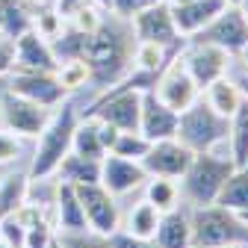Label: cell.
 <instances>
[{
  "mask_svg": "<svg viewBox=\"0 0 248 248\" xmlns=\"http://www.w3.org/2000/svg\"><path fill=\"white\" fill-rule=\"evenodd\" d=\"M130 36L133 33L118 30L109 21H104L92 36H86L80 59L89 65V83H95V89H109L130 71L136 47Z\"/></svg>",
  "mask_w": 248,
  "mask_h": 248,
  "instance_id": "obj_1",
  "label": "cell"
},
{
  "mask_svg": "<svg viewBox=\"0 0 248 248\" xmlns=\"http://www.w3.org/2000/svg\"><path fill=\"white\" fill-rule=\"evenodd\" d=\"M80 121V109L71 101H62L59 107H53L50 121L45 124V130L36 136V154L30 163V180H47L53 177L56 166L62 163L65 154H71V139Z\"/></svg>",
  "mask_w": 248,
  "mask_h": 248,
  "instance_id": "obj_2",
  "label": "cell"
},
{
  "mask_svg": "<svg viewBox=\"0 0 248 248\" xmlns=\"http://www.w3.org/2000/svg\"><path fill=\"white\" fill-rule=\"evenodd\" d=\"M189 228H192V248L248 245V222L222 204H192Z\"/></svg>",
  "mask_w": 248,
  "mask_h": 248,
  "instance_id": "obj_3",
  "label": "cell"
},
{
  "mask_svg": "<svg viewBox=\"0 0 248 248\" xmlns=\"http://www.w3.org/2000/svg\"><path fill=\"white\" fill-rule=\"evenodd\" d=\"M233 169L236 166L231 160V154H216V151L192 154V163L180 174V195L189 204H216Z\"/></svg>",
  "mask_w": 248,
  "mask_h": 248,
  "instance_id": "obj_4",
  "label": "cell"
},
{
  "mask_svg": "<svg viewBox=\"0 0 248 248\" xmlns=\"http://www.w3.org/2000/svg\"><path fill=\"white\" fill-rule=\"evenodd\" d=\"M228 130H231V118L219 115L204 98H198L192 107L180 112L174 139L186 145L192 154H201V151H216L222 142H228Z\"/></svg>",
  "mask_w": 248,
  "mask_h": 248,
  "instance_id": "obj_5",
  "label": "cell"
},
{
  "mask_svg": "<svg viewBox=\"0 0 248 248\" xmlns=\"http://www.w3.org/2000/svg\"><path fill=\"white\" fill-rule=\"evenodd\" d=\"M50 112L47 107H39L33 101H27L15 92H3V98H0V121H3V127L21 139H36L45 124L50 121Z\"/></svg>",
  "mask_w": 248,
  "mask_h": 248,
  "instance_id": "obj_6",
  "label": "cell"
},
{
  "mask_svg": "<svg viewBox=\"0 0 248 248\" xmlns=\"http://www.w3.org/2000/svg\"><path fill=\"white\" fill-rule=\"evenodd\" d=\"M195 42H207V45H216L222 47L225 53H242L248 47V21L242 15L239 6H225L219 15H216L201 33L192 36Z\"/></svg>",
  "mask_w": 248,
  "mask_h": 248,
  "instance_id": "obj_7",
  "label": "cell"
},
{
  "mask_svg": "<svg viewBox=\"0 0 248 248\" xmlns=\"http://www.w3.org/2000/svg\"><path fill=\"white\" fill-rule=\"evenodd\" d=\"M183 50V47H180ZM154 95H157L166 107H171L174 112H183L186 107H192L198 98H201V89L195 86L192 74L186 71L180 53L169 62V65L160 71L157 77V86H154Z\"/></svg>",
  "mask_w": 248,
  "mask_h": 248,
  "instance_id": "obj_8",
  "label": "cell"
},
{
  "mask_svg": "<svg viewBox=\"0 0 248 248\" xmlns=\"http://www.w3.org/2000/svg\"><path fill=\"white\" fill-rule=\"evenodd\" d=\"M180 59H183V65L186 71L192 74L195 86L204 92L213 80H219L228 74V65H231V53H225L222 47H216V45H207V42H186L183 50H180Z\"/></svg>",
  "mask_w": 248,
  "mask_h": 248,
  "instance_id": "obj_9",
  "label": "cell"
},
{
  "mask_svg": "<svg viewBox=\"0 0 248 248\" xmlns=\"http://www.w3.org/2000/svg\"><path fill=\"white\" fill-rule=\"evenodd\" d=\"M80 207L86 213L89 231H95L101 236H112L121 225H118V204L115 195H109L101 183H86V186H74Z\"/></svg>",
  "mask_w": 248,
  "mask_h": 248,
  "instance_id": "obj_10",
  "label": "cell"
},
{
  "mask_svg": "<svg viewBox=\"0 0 248 248\" xmlns=\"http://www.w3.org/2000/svg\"><path fill=\"white\" fill-rule=\"evenodd\" d=\"M9 92H15V95L33 101L39 107H47V109L59 107L68 98V92L59 86L53 71H12L9 74Z\"/></svg>",
  "mask_w": 248,
  "mask_h": 248,
  "instance_id": "obj_11",
  "label": "cell"
},
{
  "mask_svg": "<svg viewBox=\"0 0 248 248\" xmlns=\"http://www.w3.org/2000/svg\"><path fill=\"white\" fill-rule=\"evenodd\" d=\"M133 33H136V42H154V45H177L183 42L177 36V27H174V18H171V6L166 0L154 3L136 15L127 18Z\"/></svg>",
  "mask_w": 248,
  "mask_h": 248,
  "instance_id": "obj_12",
  "label": "cell"
},
{
  "mask_svg": "<svg viewBox=\"0 0 248 248\" xmlns=\"http://www.w3.org/2000/svg\"><path fill=\"white\" fill-rule=\"evenodd\" d=\"M139 163L148 171V177L180 180V174L186 171V166L192 163V151L186 148V145H180L177 139H160V142H151L148 154Z\"/></svg>",
  "mask_w": 248,
  "mask_h": 248,
  "instance_id": "obj_13",
  "label": "cell"
},
{
  "mask_svg": "<svg viewBox=\"0 0 248 248\" xmlns=\"http://www.w3.org/2000/svg\"><path fill=\"white\" fill-rule=\"evenodd\" d=\"M145 180H148V171L136 160L115 157V154H107L101 160V186L109 195H127L145 186Z\"/></svg>",
  "mask_w": 248,
  "mask_h": 248,
  "instance_id": "obj_14",
  "label": "cell"
},
{
  "mask_svg": "<svg viewBox=\"0 0 248 248\" xmlns=\"http://www.w3.org/2000/svg\"><path fill=\"white\" fill-rule=\"evenodd\" d=\"M177 118L180 112H174L171 107H166L154 89L142 92V112H139V133L151 142H160V139H174L177 133Z\"/></svg>",
  "mask_w": 248,
  "mask_h": 248,
  "instance_id": "obj_15",
  "label": "cell"
},
{
  "mask_svg": "<svg viewBox=\"0 0 248 248\" xmlns=\"http://www.w3.org/2000/svg\"><path fill=\"white\" fill-rule=\"evenodd\" d=\"M59 59L47 39H42L36 30H27L15 39V68L12 71H56Z\"/></svg>",
  "mask_w": 248,
  "mask_h": 248,
  "instance_id": "obj_16",
  "label": "cell"
},
{
  "mask_svg": "<svg viewBox=\"0 0 248 248\" xmlns=\"http://www.w3.org/2000/svg\"><path fill=\"white\" fill-rule=\"evenodd\" d=\"M225 6H228L225 0H186V3H174L171 6V18H174V27H177V36L180 39H192Z\"/></svg>",
  "mask_w": 248,
  "mask_h": 248,
  "instance_id": "obj_17",
  "label": "cell"
},
{
  "mask_svg": "<svg viewBox=\"0 0 248 248\" xmlns=\"http://www.w3.org/2000/svg\"><path fill=\"white\" fill-rule=\"evenodd\" d=\"M53 228L59 233H80V231H89V222H86V213L80 207V198H77V189L71 183H62L56 180V195H53Z\"/></svg>",
  "mask_w": 248,
  "mask_h": 248,
  "instance_id": "obj_18",
  "label": "cell"
},
{
  "mask_svg": "<svg viewBox=\"0 0 248 248\" xmlns=\"http://www.w3.org/2000/svg\"><path fill=\"white\" fill-rule=\"evenodd\" d=\"M157 248H192V228H189V210H169L160 216L157 233H154Z\"/></svg>",
  "mask_w": 248,
  "mask_h": 248,
  "instance_id": "obj_19",
  "label": "cell"
},
{
  "mask_svg": "<svg viewBox=\"0 0 248 248\" xmlns=\"http://www.w3.org/2000/svg\"><path fill=\"white\" fill-rule=\"evenodd\" d=\"M62 183H71V186H86V183H101V160H89L80 157V154H65L62 163L53 171Z\"/></svg>",
  "mask_w": 248,
  "mask_h": 248,
  "instance_id": "obj_20",
  "label": "cell"
},
{
  "mask_svg": "<svg viewBox=\"0 0 248 248\" xmlns=\"http://www.w3.org/2000/svg\"><path fill=\"white\" fill-rule=\"evenodd\" d=\"M27 30H33V6L27 0H0V36L15 42Z\"/></svg>",
  "mask_w": 248,
  "mask_h": 248,
  "instance_id": "obj_21",
  "label": "cell"
},
{
  "mask_svg": "<svg viewBox=\"0 0 248 248\" xmlns=\"http://www.w3.org/2000/svg\"><path fill=\"white\" fill-rule=\"evenodd\" d=\"M201 98H204L216 112H219V115L231 118V115L236 112V107L242 104V92H239V86L231 83L228 74H225V77H219V80H213V83L201 92Z\"/></svg>",
  "mask_w": 248,
  "mask_h": 248,
  "instance_id": "obj_22",
  "label": "cell"
},
{
  "mask_svg": "<svg viewBox=\"0 0 248 248\" xmlns=\"http://www.w3.org/2000/svg\"><path fill=\"white\" fill-rule=\"evenodd\" d=\"M228 142H231V160L236 169L248 166V101L242 98V104L236 107V112L231 115V130H228Z\"/></svg>",
  "mask_w": 248,
  "mask_h": 248,
  "instance_id": "obj_23",
  "label": "cell"
},
{
  "mask_svg": "<svg viewBox=\"0 0 248 248\" xmlns=\"http://www.w3.org/2000/svg\"><path fill=\"white\" fill-rule=\"evenodd\" d=\"M71 151L80 154V157H89V160H104L107 157V148H104L101 133H98V118H80L77 121Z\"/></svg>",
  "mask_w": 248,
  "mask_h": 248,
  "instance_id": "obj_24",
  "label": "cell"
},
{
  "mask_svg": "<svg viewBox=\"0 0 248 248\" xmlns=\"http://www.w3.org/2000/svg\"><path fill=\"white\" fill-rule=\"evenodd\" d=\"M27 195H30V174L27 171H18V174H9L0 180V219L3 216H15L27 204Z\"/></svg>",
  "mask_w": 248,
  "mask_h": 248,
  "instance_id": "obj_25",
  "label": "cell"
},
{
  "mask_svg": "<svg viewBox=\"0 0 248 248\" xmlns=\"http://www.w3.org/2000/svg\"><path fill=\"white\" fill-rule=\"evenodd\" d=\"M216 204H222L233 213H248V169H233V174L225 180Z\"/></svg>",
  "mask_w": 248,
  "mask_h": 248,
  "instance_id": "obj_26",
  "label": "cell"
},
{
  "mask_svg": "<svg viewBox=\"0 0 248 248\" xmlns=\"http://www.w3.org/2000/svg\"><path fill=\"white\" fill-rule=\"evenodd\" d=\"M160 210L154 207L151 201H139L130 213H127V225H124V231L139 236V239H154V233H157V225H160Z\"/></svg>",
  "mask_w": 248,
  "mask_h": 248,
  "instance_id": "obj_27",
  "label": "cell"
},
{
  "mask_svg": "<svg viewBox=\"0 0 248 248\" xmlns=\"http://www.w3.org/2000/svg\"><path fill=\"white\" fill-rule=\"evenodd\" d=\"M145 201H151L160 213H169L180 207V186L171 177H148L145 180Z\"/></svg>",
  "mask_w": 248,
  "mask_h": 248,
  "instance_id": "obj_28",
  "label": "cell"
},
{
  "mask_svg": "<svg viewBox=\"0 0 248 248\" xmlns=\"http://www.w3.org/2000/svg\"><path fill=\"white\" fill-rule=\"evenodd\" d=\"M53 74H56L59 86L65 92H80L89 83V65L83 59H59V65H56Z\"/></svg>",
  "mask_w": 248,
  "mask_h": 248,
  "instance_id": "obj_29",
  "label": "cell"
},
{
  "mask_svg": "<svg viewBox=\"0 0 248 248\" xmlns=\"http://www.w3.org/2000/svg\"><path fill=\"white\" fill-rule=\"evenodd\" d=\"M151 148V139H145L139 130H127V133H118L115 145L109 148V154H115V157H127V160H142L145 154Z\"/></svg>",
  "mask_w": 248,
  "mask_h": 248,
  "instance_id": "obj_30",
  "label": "cell"
},
{
  "mask_svg": "<svg viewBox=\"0 0 248 248\" xmlns=\"http://www.w3.org/2000/svg\"><path fill=\"white\" fill-rule=\"evenodd\" d=\"M62 27H65V21H62V15L53 6H45V9H36L33 12V30H36L42 39L53 42L62 33Z\"/></svg>",
  "mask_w": 248,
  "mask_h": 248,
  "instance_id": "obj_31",
  "label": "cell"
},
{
  "mask_svg": "<svg viewBox=\"0 0 248 248\" xmlns=\"http://www.w3.org/2000/svg\"><path fill=\"white\" fill-rule=\"evenodd\" d=\"M104 24V15H101V6H95V3H86V6H80L74 15H68L65 18V27H71V30H77V33H95V30Z\"/></svg>",
  "mask_w": 248,
  "mask_h": 248,
  "instance_id": "obj_32",
  "label": "cell"
},
{
  "mask_svg": "<svg viewBox=\"0 0 248 248\" xmlns=\"http://www.w3.org/2000/svg\"><path fill=\"white\" fill-rule=\"evenodd\" d=\"M62 248H109V236H101L95 231H80V233H56Z\"/></svg>",
  "mask_w": 248,
  "mask_h": 248,
  "instance_id": "obj_33",
  "label": "cell"
},
{
  "mask_svg": "<svg viewBox=\"0 0 248 248\" xmlns=\"http://www.w3.org/2000/svg\"><path fill=\"white\" fill-rule=\"evenodd\" d=\"M53 239H56L53 222L50 219H36L33 225H27V242H24V248H47Z\"/></svg>",
  "mask_w": 248,
  "mask_h": 248,
  "instance_id": "obj_34",
  "label": "cell"
},
{
  "mask_svg": "<svg viewBox=\"0 0 248 248\" xmlns=\"http://www.w3.org/2000/svg\"><path fill=\"white\" fill-rule=\"evenodd\" d=\"M0 239H3L9 248H24L27 225L18 219V216H3V219H0Z\"/></svg>",
  "mask_w": 248,
  "mask_h": 248,
  "instance_id": "obj_35",
  "label": "cell"
},
{
  "mask_svg": "<svg viewBox=\"0 0 248 248\" xmlns=\"http://www.w3.org/2000/svg\"><path fill=\"white\" fill-rule=\"evenodd\" d=\"M21 151H24V145H21V136L9 133L6 127H0V166H9V163H15V160L21 157Z\"/></svg>",
  "mask_w": 248,
  "mask_h": 248,
  "instance_id": "obj_36",
  "label": "cell"
},
{
  "mask_svg": "<svg viewBox=\"0 0 248 248\" xmlns=\"http://www.w3.org/2000/svg\"><path fill=\"white\" fill-rule=\"evenodd\" d=\"M109 248H157V242H154V239H139V236H133V233L118 228L109 236Z\"/></svg>",
  "mask_w": 248,
  "mask_h": 248,
  "instance_id": "obj_37",
  "label": "cell"
},
{
  "mask_svg": "<svg viewBox=\"0 0 248 248\" xmlns=\"http://www.w3.org/2000/svg\"><path fill=\"white\" fill-rule=\"evenodd\" d=\"M154 3H160V0H112L109 12H115L118 18L127 21L130 15H136V12H142V9H148V6H154Z\"/></svg>",
  "mask_w": 248,
  "mask_h": 248,
  "instance_id": "obj_38",
  "label": "cell"
},
{
  "mask_svg": "<svg viewBox=\"0 0 248 248\" xmlns=\"http://www.w3.org/2000/svg\"><path fill=\"white\" fill-rule=\"evenodd\" d=\"M12 68H15V42L0 36V77L12 74Z\"/></svg>",
  "mask_w": 248,
  "mask_h": 248,
  "instance_id": "obj_39",
  "label": "cell"
},
{
  "mask_svg": "<svg viewBox=\"0 0 248 248\" xmlns=\"http://www.w3.org/2000/svg\"><path fill=\"white\" fill-rule=\"evenodd\" d=\"M98 133H101V142H104V148H107V154H109V148L115 145V139H118L121 130H115L112 124H107V121H98Z\"/></svg>",
  "mask_w": 248,
  "mask_h": 248,
  "instance_id": "obj_40",
  "label": "cell"
},
{
  "mask_svg": "<svg viewBox=\"0 0 248 248\" xmlns=\"http://www.w3.org/2000/svg\"><path fill=\"white\" fill-rule=\"evenodd\" d=\"M236 86H239V92H242V98L248 101V71H245V74H242V77L236 80Z\"/></svg>",
  "mask_w": 248,
  "mask_h": 248,
  "instance_id": "obj_41",
  "label": "cell"
},
{
  "mask_svg": "<svg viewBox=\"0 0 248 248\" xmlns=\"http://www.w3.org/2000/svg\"><path fill=\"white\" fill-rule=\"evenodd\" d=\"M92 3L101 6V9H109V6H112V0H92Z\"/></svg>",
  "mask_w": 248,
  "mask_h": 248,
  "instance_id": "obj_42",
  "label": "cell"
},
{
  "mask_svg": "<svg viewBox=\"0 0 248 248\" xmlns=\"http://www.w3.org/2000/svg\"><path fill=\"white\" fill-rule=\"evenodd\" d=\"M239 9H242V15H245V21H248V0H242V3H239Z\"/></svg>",
  "mask_w": 248,
  "mask_h": 248,
  "instance_id": "obj_43",
  "label": "cell"
},
{
  "mask_svg": "<svg viewBox=\"0 0 248 248\" xmlns=\"http://www.w3.org/2000/svg\"><path fill=\"white\" fill-rule=\"evenodd\" d=\"M47 248H62V242H59V236H56V239H53V242H50Z\"/></svg>",
  "mask_w": 248,
  "mask_h": 248,
  "instance_id": "obj_44",
  "label": "cell"
},
{
  "mask_svg": "<svg viewBox=\"0 0 248 248\" xmlns=\"http://www.w3.org/2000/svg\"><path fill=\"white\" fill-rule=\"evenodd\" d=\"M225 3H228V6H239V3H242V0H225Z\"/></svg>",
  "mask_w": 248,
  "mask_h": 248,
  "instance_id": "obj_45",
  "label": "cell"
},
{
  "mask_svg": "<svg viewBox=\"0 0 248 248\" xmlns=\"http://www.w3.org/2000/svg\"><path fill=\"white\" fill-rule=\"evenodd\" d=\"M239 56H242V59H245V65H248V47H245V50H242V53H239Z\"/></svg>",
  "mask_w": 248,
  "mask_h": 248,
  "instance_id": "obj_46",
  "label": "cell"
},
{
  "mask_svg": "<svg viewBox=\"0 0 248 248\" xmlns=\"http://www.w3.org/2000/svg\"><path fill=\"white\" fill-rule=\"evenodd\" d=\"M166 3H171V6H174V3H186V0H166Z\"/></svg>",
  "mask_w": 248,
  "mask_h": 248,
  "instance_id": "obj_47",
  "label": "cell"
},
{
  "mask_svg": "<svg viewBox=\"0 0 248 248\" xmlns=\"http://www.w3.org/2000/svg\"><path fill=\"white\" fill-rule=\"evenodd\" d=\"M225 248H248V245H225Z\"/></svg>",
  "mask_w": 248,
  "mask_h": 248,
  "instance_id": "obj_48",
  "label": "cell"
},
{
  "mask_svg": "<svg viewBox=\"0 0 248 248\" xmlns=\"http://www.w3.org/2000/svg\"><path fill=\"white\" fill-rule=\"evenodd\" d=\"M0 248H9V245H6V242H3V239H0Z\"/></svg>",
  "mask_w": 248,
  "mask_h": 248,
  "instance_id": "obj_49",
  "label": "cell"
},
{
  "mask_svg": "<svg viewBox=\"0 0 248 248\" xmlns=\"http://www.w3.org/2000/svg\"><path fill=\"white\" fill-rule=\"evenodd\" d=\"M242 219H245V222H248V213H242Z\"/></svg>",
  "mask_w": 248,
  "mask_h": 248,
  "instance_id": "obj_50",
  "label": "cell"
}]
</instances>
